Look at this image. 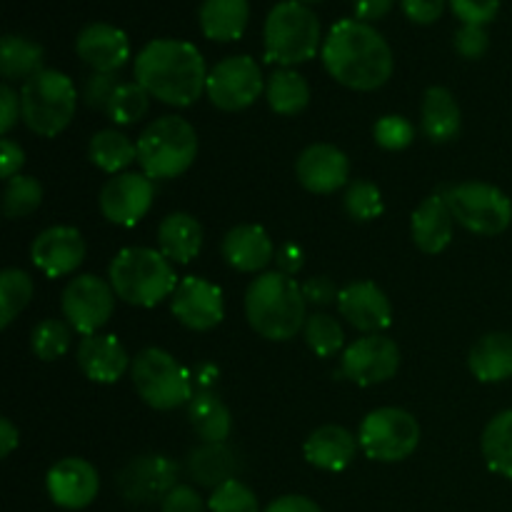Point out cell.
<instances>
[{
	"mask_svg": "<svg viewBox=\"0 0 512 512\" xmlns=\"http://www.w3.org/2000/svg\"><path fill=\"white\" fill-rule=\"evenodd\" d=\"M188 473L200 488H220L228 480H235L238 458L225 443H203L188 455Z\"/></svg>",
	"mask_w": 512,
	"mask_h": 512,
	"instance_id": "cell-30",
	"label": "cell"
},
{
	"mask_svg": "<svg viewBox=\"0 0 512 512\" xmlns=\"http://www.w3.org/2000/svg\"><path fill=\"white\" fill-rule=\"evenodd\" d=\"M320 38L323 30L315 10L300 0H283L265 18V60L280 68L308 63L318 55V50H323Z\"/></svg>",
	"mask_w": 512,
	"mask_h": 512,
	"instance_id": "cell-5",
	"label": "cell"
},
{
	"mask_svg": "<svg viewBox=\"0 0 512 512\" xmlns=\"http://www.w3.org/2000/svg\"><path fill=\"white\" fill-rule=\"evenodd\" d=\"M218 378H220V370L215 368V365L205 363L198 368V385L200 390H213L215 385H218Z\"/></svg>",
	"mask_w": 512,
	"mask_h": 512,
	"instance_id": "cell-56",
	"label": "cell"
},
{
	"mask_svg": "<svg viewBox=\"0 0 512 512\" xmlns=\"http://www.w3.org/2000/svg\"><path fill=\"white\" fill-rule=\"evenodd\" d=\"M453 213L455 223L475 235H500L512 223V200L500 188L490 183L450 185L440 193Z\"/></svg>",
	"mask_w": 512,
	"mask_h": 512,
	"instance_id": "cell-9",
	"label": "cell"
},
{
	"mask_svg": "<svg viewBox=\"0 0 512 512\" xmlns=\"http://www.w3.org/2000/svg\"><path fill=\"white\" fill-rule=\"evenodd\" d=\"M75 358H78V368L83 370L85 378L103 385L118 383L125 375V370L133 365L125 345L115 335L105 333L85 335L80 340Z\"/></svg>",
	"mask_w": 512,
	"mask_h": 512,
	"instance_id": "cell-22",
	"label": "cell"
},
{
	"mask_svg": "<svg viewBox=\"0 0 512 512\" xmlns=\"http://www.w3.org/2000/svg\"><path fill=\"white\" fill-rule=\"evenodd\" d=\"M295 175L298 183L308 193L315 195H333L348 183L350 178V160L340 148L330 143L308 145L298 155L295 163Z\"/></svg>",
	"mask_w": 512,
	"mask_h": 512,
	"instance_id": "cell-20",
	"label": "cell"
},
{
	"mask_svg": "<svg viewBox=\"0 0 512 512\" xmlns=\"http://www.w3.org/2000/svg\"><path fill=\"white\" fill-rule=\"evenodd\" d=\"M265 98H268L273 113L290 118V115H298L308 108L310 85L293 68H278L265 83Z\"/></svg>",
	"mask_w": 512,
	"mask_h": 512,
	"instance_id": "cell-33",
	"label": "cell"
},
{
	"mask_svg": "<svg viewBox=\"0 0 512 512\" xmlns=\"http://www.w3.org/2000/svg\"><path fill=\"white\" fill-rule=\"evenodd\" d=\"M115 298L118 295L110 280L85 273L65 285L60 308H63L65 323L85 338V335L100 333V328L108 325L115 313Z\"/></svg>",
	"mask_w": 512,
	"mask_h": 512,
	"instance_id": "cell-12",
	"label": "cell"
},
{
	"mask_svg": "<svg viewBox=\"0 0 512 512\" xmlns=\"http://www.w3.org/2000/svg\"><path fill=\"white\" fill-rule=\"evenodd\" d=\"M225 263L238 273H260L268 268L270 260H275V245L270 240L268 230L260 225H235L228 230L220 245Z\"/></svg>",
	"mask_w": 512,
	"mask_h": 512,
	"instance_id": "cell-23",
	"label": "cell"
},
{
	"mask_svg": "<svg viewBox=\"0 0 512 512\" xmlns=\"http://www.w3.org/2000/svg\"><path fill=\"white\" fill-rule=\"evenodd\" d=\"M210 103L225 113H238L250 108L265 93L263 70L250 55H230L210 68L205 83Z\"/></svg>",
	"mask_w": 512,
	"mask_h": 512,
	"instance_id": "cell-11",
	"label": "cell"
},
{
	"mask_svg": "<svg viewBox=\"0 0 512 512\" xmlns=\"http://www.w3.org/2000/svg\"><path fill=\"white\" fill-rule=\"evenodd\" d=\"M455 218L450 213L443 195H430L415 208L413 220H410V235H413L415 248L423 253L435 255L443 253L453 240Z\"/></svg>",
	"mask_w": 512,
	"mask_h": 512,
	"instance_id": "cell-25",
	"label": "cell"
},
{
	"mask_svg": "<svg viewBox=\"0 0 512 512\" xmlns=\"http://www.w3.org/2000/svg\"><path fill=\"white\" fill-rule=\"evenodd\" d=\"M135 83L150 98L173 108H188L205 93L208 73L205 58L193 43L175 38L150 40L135 58Z\"/></svg>",
	"mask_w": 512,
	"mask_h": 512,
	"instance_id": "cell-2",
	"label": "cell"
},
{
	"mask_svg": "<svg viewBox=\"0 0 512 512\" xmlns=\"http://www.w3.org/2000/svg\"><path fill=\"white\" fill-rule=\"evenodd\" d=\"M200 30L215 43H233L243 38L250 20L248 0H203L200 5Z\"/></svg>",
	"mask_w": 512,
	"mask_h": 512,
	"instance_id": "cell-27",
	"label": "cell"
},
{
	"mask_svg": "<svg viewBox=\"0 0 512 512\" xmlns=\"http://www.w3.org/2000/svg\"><path fill=\"white\" fill-rule=\"evenodd\" d=\"M188 420L203 443H225L233 430L228 405L213 390H198L188 403Z\"/></svg>",
	"mask_w": 512,
	"mask_h": 512,
	"instance_id": "cell-31",
	"label": "cell"
},
{
	"mask_svg": "<svg viewBox=\"0 0 512 512\" xmlns=\"http://www.w3.org/2000/svg\"><path fill=\"white\" fill-rule=\"evenodd\" d=\"M25 163V150L20 148V143L15 140L3 138L0 140V173H3L5 180L20 175V168Z\"/></svg>",
	"mask_w": 512,
	"mask_h": 512,
	"instance_id": "cell-51",
	"label": "cell"
},
{
	"mask_svg": "<svg viewBox=\"0 0 512 512\" xmlns=\"http://www.w3.org/2000/svg\"><path fill=\"white\" fill-rule=\"evenodd\" d=\"M20 118H23L20 95L8 83H3L0 85V133L8 135Z\"/></svg>",
	"mask_w": 512,
	"mask_h": 512,
	"instance_id": "cell-50",
	"label": "cell"
},
{
	"mask_svg": "<svg viewBox=\"0 0 512 512\" xmlns=\"http://www.w3.org/2000/svg\"><path fill=\"white\" fill-rule=\"evenodd\" d=\"M490 48V35L483 25H463L455 33V50L465 60H480Z\"/></svg>",
	"mask_w": 512,
	"mask_h": 512,
	"instance_id": "cell-46",
	"label": "cell"
},
{
	"mask_svg": "<svg viewBox=\"0 0 512 512\" xmlns=\"http://www.w3.org/2000/svg\"><path fill=\"white\" fill-rule=\"evenodd\" d=\"M373 138L385 150H405L415 140V125L403 115H383L373 125Z\"/></svg>",
	"mask_w": 512,
	"mask_h": 512,
	"instance_id": "cell-43",
	"label": "cell"
},
{
	"mask_svg": "<svg viewBox=\"0 0 512 512\" xmlns=\"http://www.w3.org/2000/svg\"><path fill=\"white\" fill-rule=\"evenodd\" d=\"M338 310L358 333L378 335L393 323V305L373 280H358L340 290Z\"/></svg>",
	"mask_w": 512,
	"mask_h": 512,
	"instance_id": "cell-19",
	"label": "cell"
},
{
	"mask_svg": "<svg viewBox=\"0 0 512 512\" xmlns=\"http://www.w3.org/2000/svg\"><path fill=\"white\" fill-rule=\"evenodd\" d=\"M420 423L403 408H378L360 423L358 443L370 460L400 463L410 458L420 445Z\"/></svg>",
	"mask_w": 512,
	"mask_h": 512,
	"instance_id": "cell-10",
	"label": "cell"
},
{
	"mask_svg": "<svg viewBox=\"0 0 512 512\" xmlns=\"http://www.w3.org/2000/svg\"><path fill=\"white\" fill-rule=\"evenodd\" d=\"M405 18L418 25L438 23L445 10V0H400Z\"/></svg>",
	"mask_w": 512,
	"mask_h": 512,
	"instance_id": "cell-49",
	"label": "cell"
},
{
	"mask_svg": "<svg viewBox=\"0 0 512 512\" xmlns=\"http://www.w3.org/2000/svg\"><path fill=\"white\" fill-rule=\"evenodd\" d=\"M20 445V430L15 428L13 420H0V458H8L15 448Z\"/></svg>",
	"mask_w": 512,
	"mask_h": 512,
	"instance_id": "cell-55",
	"label": "cell"
},
{
	"mask_svg": "<svg viewBox=\"0 0 512 512\" xmlns=\"http://www.w3.org/2000/svg\"><path fill=\"white\" fill-rule=\"evenodd\" d=\"M70 340H73V328L65 320L48 318L40 320L33 328V333H30V348H33L35 358H40L43 363H53V360L63 358L68 353Z\"/></svg>",
	"mask_w": 512,
	"mask_h": 512,
	"instance_id": "cell-37",
	"label": "cell"
},
{
	"mask_svg": "<svg viewBox=\"0 0 512 512\" xmlns=\"http://www.w3.org/2000/svg\"><path fill=\"white\" fill-rule=\"evenodd\" d=\"M108 280L115 295L135 308H155L165 298H173L178 273L173 263L155 248H123L113 258Z\"/></svg>",
	"mask_w": 512,
	"mask_h": 512,
	"instance_id": "cell-4",
	"label": "cell"
},
{
	"mask_svg": "<svg viewBox=\"0 0 512 512\" xmlns=\"http://www.w3.org/2000/svg\"><path fill=\"white\" fill-rule=\"evenodd\" d=\"M263 512H323V508L305 495H283L275 498Z\"/></svg>",
	"mask_w": 512,
	"mask_h": 512,
	"instance_id": "cell-53",
	"label": "cell"
},
{
	"mask_svg": "<svg viewBox=\"0 0 512 512\" xmlns=\"http://www.w3.org/2000/svg\"><path fill=\"white\" fill-rule=\"evenodd\" d=\"M33 278L20 268H8L0 275V328H10L33 298Z\"/></svg>",
	"mask_w": 512,
	"mask_h": 512,
	"instance_id": "cell-36",
	"label": "cell"
},
{
	"mask_svg": "<svg viewBox=\"0 0 512 512\" xmlns=\"http://www.w3.org/2000/svg\"><path fill=\"white\" fill-rule=\"evenodd\" d=\"M400 370V348L385 335H365L350 343L340 358V375L360 388L380 385Z\"/></svg>",
	"mask_w": 512,
	"mask_h": 512,
	"instance_id": "cell-13",
	"label": "cell"
},
{
	"mask_svg": "<svg viewBox=\"0 0 512 512\" xmlns=\"http://www.w3.org/2000/svg\"><path fill=\"white\" fill-rule=\"evenodd\" d=\"M43 45L25 35H5L0 40V73L5 80H30L43 70Z\"/></svg>",
	"mask_w": 512,
	"mask_h": 512,
	"instance_id": "cell-34",
	"label": "cell"
},
{
	"mask_svg": "<svg viewBox=\"0 0 512 512\" xmlns=\"http://www.w3.org/2000/svg\"><path fill=\"white\" fill-rule=\"evenodd\" d=\"M450 10L463 25H488L498 18L500 0H448Z\"/></svg>",
	"mask_w": 512,
	"mask_h": 512,
	"instance_id": "cell-44",
	"label": "cell"
},
{
	"mask_svg": "<svg viewBox=\"0 0 512 512\" xmlns=\"http://www.w3.org/2000/svg\"><path fill=\"white\" fill-rule=\"evenodd\" d=\"M88 158L103 173L118 175L125 173L128 165L138 163V145L120 130L105 128L90 138Z\"/></svg>",
	"mask_w": 512,
	"mask_h": 512,
	"instance_id": "cell-32",
	"label": "cell"
},
{
	"mask_svg": "<svg viewBox=\"0 0 512 512\" xmlns=\"http://www.w3.org/2000/svg\"><path fill=\"white\" fill-rule=\"evenodd\" d=\"M130 378L140 400L153 410H175L195 395L188 370L163 348L140 350L130 365Z\"/></svg>",
	"mask_w": 512,
	"mask_h": 512,
	"instance_id": "cell-8",
	"label": "cell"
},
{
	"mask_svg": "<svg viewBox=\"0 0 512 512\" xmlns=\"http://www.w3.org/2000/svg\"><path fill=\"white\" fill-rule=\"evenodd\" d=\"M480 448L488 468L512 480V410H503L485 425Z\"/></svg>",
	"mask_w": 512,
	"mask_h": 512,
	"instance_id": "cell-35",
	"label": "cell"
},
{
	"mask_svg": "<svg viewBox=\"0 0 512 512\" xmlns=\"http://www.w3.org/2000/svg\"><path fill=\"white\" fill-rule=\"evenodd\" d=\"M303 338L308 343V348L313 350L318 358H333L340 353L345 343L343 325L328 313H313L308 315L303 328Z\"/></svg>",
	"mask_w": 512,
	"mask_h": 512,
	"instance_id": "cell-38",
	"label": "cell"
},
{
	"mask_svg": "<svg viewBox=\"0 0 512 512\" xmlns=\"http://www.w3.org/2000/svg\"><path fill=\"white\" fill-rule=\"evenodd\" d=\"M210 512H260V503L253 490L238 478L215 488L208 498Z\"/></svg>",
	"mask_w": 512,
	"mask_h": 512,
	"instance_id": "cell-42",
	"label": "cell"
},
{
	"mask_svg": "<svg viewBox=\"0 0 512 512\" xmlns=\"http://www.w3.org/2000/svg\"><path fill=\"white\" fill-rule=\"evenodd\" d=\"M395 0H353L355 18L363 23H373V20L385 18L393 10Z\"/></svg>",
	"mask_w": 512,
	"mask_h": 512,
	"instance_id": "cell-54",
	"label": "cell"
},
{
	"mask_svg": "<svg viewBox=\"0 0 512 512\" xmlns=\"http://www.w3.org/2000/svg\"><path fill=\"white\" fill-rule=\"evenodd\" d=\"M300 288H303L305 303L315 305V308H325V305L330 303H338L340 290L328 275H315V278H308Z\"/></svg>",
	"mask_w": 512,
	"mask_h": 512,
	"instance_id": "cell-48",
	"label": "cell"
},
{
	"mask_svg": "<svg viewBox=\"0 0 512 512\" xmlns=\"http://www.w3.org/2000/svg\"><path fill=\"white\" fill-rule=\"evenodd\" d=\"M118 85L120 83L118 78H115V73H93L83 85V103L88 105V108L105 110Z\"/></svg>",
	"mask_w": 512,
	"mask_h": 512,
	"instance_id": "cell-45",
	"label": "cell"
},
{
	"mask_svg": "<svg viewBox=\"0 0 512 512\" xmlns=\"http://www.w3.org/2000/svg\"><path fill=\"white\" fill-rule=\"evenodd\" d=\"M150 108V95L143 85L138 83H120L115 88L113 98H110L105 115L113 120L115 125H135L138 120L145 118Z\"/></svg>",
	"mask_w": 512,
	"mask_h": 512,
	"instance_id": "cell-39",
	"label": "cell"
},
{
	"mask_svg": "<svg viewBox=\"0 0 512 512\" xmlns=\"http://www.w3.org/2000/svg\"><path fill=\"white\" fill-rule=\"evenodd\" d=\"M300 3H305V5H310V3H320V0H300Z\"/></svg>",
	"mask_w": 512,
	"mask_h": 512,
	"instance_id": "cell-57",
	"label": "cell"
},
{
	"mask_svg": "<svg viewBox=\"0 0 512 512\" xmlns=\"http://www.w3.org/2000/svg\"><path fill=\"white\" fill-rule=\"evenodd\" d=\"M208 503L200 498L193 485H175L160 503V512H205Z\"/></svg>",
	"mask_w": 512,
	"mask_h": 512,
	"instance_id": "cell-47",
	"label": "cell"
},
{
	"mask_svg": "<svg viewBox=\"0 0 512 512\" xmlns=\"http://www.w3.org/2000/svg\"><path fill=\"white\" fill-rule=\"evenodd\" d=\"M343 208L355 223H370L383 215V193L370 180H353L343 195Z\"/></svg>",
	"mask_w": 512,
	"mask_h": 512,
	"instance_id": "cell-41",
	"label": "cell"
},
{
	"mask_svg": "<svg viewBox=\"0 0 512 512\" xmlns=\"http://www.w3.org/2000/svg\"><path fill=\"white\" fill-rule=\"evenodd\" d=\"M203 248V228L190 213H170L158 225V250L170 263H190Z\"/></svg>",
	"mask_w": 512,
	"mask_h": 512,
	"instance_id": "cell-29",
	"label": "cell"
},
{
	"mask_svg": "<svg viewBox=\"0 0 512 512\" xmlns=\"http://www.w3.org/2000/svg\"><path fill=\"white\" fill-rule=\"evenodd\" d=\"M420 125H423L425 138H430L433 143H450L453 138H458L460 128H463V113L448 88L433 85L425 90L423 105H420Z\"/></svg>",
	"mask_w": 512,
	"mask_h": 512,
	"instance_id": "cell-26",
	"label": "cell"
},
{
	"mask_svg": "<svg viewBox=\"0 0 512 512\" xmlns=\"http://www.w3.org/2000/svg\"><path fill=\"white\" fill-rule=\"evenodd\" d=\"M468 368L480 383H503L512 378V335L488 333L470 348Z\"/></svg>",
	"mask_w": 512,
	"mask_h": 512,
	"instance_id": "cell-28",
	"label": "cell"
},
{
	"mask_svg": "<svg viewBox=\"0 0 512 512\" xmlns=\"http://www.w3.org/2000/svg\"><path fill=\"white\" fill-rule=\"evenodd\" d=\"M20 105H23V123L35 135L55 138L73 123L75 108H78V88L65 73L43 68L23 83Z\"/></svg>",
	"mask_w": 512,
	"mask_h": 512,
	"instance_id": "cell-7",
	"label": "cell"
},
{
	"mask_svg": "<svg viewBox=\"0 0 512 512\" xmlns=\"http://www.w3.org/2000/svg\"><path fill=\"white\" fill-rule=\"evenodd\" d=\"M305 295L290 275L263 273L245 290V318L265 340L285 343L305 328Z\"/></svg>",
	"mask_w": 512,
	"mask_h": 512,
	"instance_id": "cell-3",
	"label": "cell"
},
{
	"mask_svg": "<svg viewBox=\"0 0 512 512\" xmlns=\"http://www.w3.org/2000/svg\"><path fill=\"white\" fill-rule=\"evenodd\" d=\"M40 203H43V185L33 175H15L5 183L3 213L8 218H28L40 208Z\"/></svg>",
	"mask_w": 512,
	"mask_h": 512,
	"instance_id": "cell-40",
	"label": "cell"
},
{
	"mask_svg": "<svg viewBox=\"0 0 512 512\" xmlns=\"http://www.w3.org/2000/svg\"><path fill=\"white\" fill-rule=\"evenodd\" d=\"M320 58L330 78L360 93L383 88L395 68L388 40L358 18L340 20L330 28Z\"/></svg>",
	"mask_w": 512,
	"mask_h": 512,
	"instance_id": "cell-1",
	"label": "cell"
},
{
	"mask_svg": "<svg viewBox=\"0 0 512 512\" xmlns=\"http://www.w3.org/2000/svg\"><path fill=\"white\" fill-rule=\"evenodd\" d=\"M140 173L150 180H173L198 158V133L180 115H160L138 138Z\"/></svg>",
	"mask_w": 512,
	"mask_h": 512,
	"instance_id": "cell-6",
	"label": "cell"
},
{
	"mask_svg": "<svg viewBox=\"0 0 512 512\" xmlns=\"http://www.w3.org/2000/svg\"><path fill=\"white\" fill-rule=\"evenodd\" d=\"M45 490L58 508L85 510L98 498L100 475L85 458H63L45 475Z\"/></svg>",
	"mask_w": 512,
	"mask_h": 512,
	"instance_id": "cell-17",
	"label": "cell"
},
{
	"mask_svg": "<svg viewBox=\"0 0 512 512\" xmlns=\"http://www.w3.org/2000/svg\"><path fill=\"white\" fill-rule=\"evenodd\" d=\"M30 260L50 280L73 275L85 260L83 235L70 225H53V228L38 233V238L33 240Z\"/></svg>",
	"mask_w": 512,
	"mask_h": 512,
	"instance_id": "cell-18",
	"label": "cell"
},
{
	"mask_svg": "<svg viewBox=\"0 0 512 512\" xmlns=\"http://www.w3.org/2000/svg\"><path fill=\"white\" fill-rule=\"evenodd\" d=\"M358 435L340 425H320L308 435L303 445V455L313 468L325 473H340L348 468L358 455Z\"/></svg>",
	"mask_w": 512,
	"mask_h": 512,
	"instance_id": "cell-24",
	"label": "cell"
},
{
	"mask_svg": "<svg viewBox=\"0 0 512 512\" xmlns=\"http://www.w3.org/2000/svg\"><path fill=\"white\" fill-rule=\"evenodd\" d=\"M178 485V463L168 455H140L118 473V490L128 503H163L165 495Z\"/></svg>",
	"mask_w": 512,
	"mask_h": 512,
	"instance_id": "cell-15",
	"label": "cell"
},
{
	"mask_svg": "<svg viewBox=\"0 0 512 512\" xmlns=\"http://www.w3.org/2000/svg\"><path fill=\"white\" fill-rule=\"evenodd\" d=\"M75 53L93 73H118L130 58V40L115 25L90 23L78 33Z\"/></svg>",
	"mask_w": 512,
	"mask_h": 512,
	"instance_id": "cell-21",
	"label": "cell"
},
{
	"mask_svg": "<svg viewBox=\"0 0 512 512\" xmlns=\"http://www.w3.org/2000/svg\"><path fill=\"white\" fill-rule=\"evenodd\" d=\"M275 263H278V273L290 275V278H293V275H298L300 268L305 265L303 248H300V245H295V243L280 245V250L275 253Z\"/></svg>",
	"mask_w": 512,
	"mask_h": 512,
	"instance_id": "cell-52",
	"label": "cell"
},
{
	"mask_svg": "<svg viewBox=\"0 0 512 512\" xmlns=\"http://www.w3.org/2000/svg\"><path fill=\"white\" fill-rule=\"evenodd\" d=\"M170 310L178 318V323L188 330L208 333V330L218 328L225 318L223 290L210 280L188 275L175 288L173 298H170Z\"/></svg>",
	"mask_w": 512,
	"mask_h": 512,
	"instance_id": "cell-16",
	"label": "cell"
},
{
	"mask_svg": "<svg viewBox=\"0 0 512 512\" xmlns=\"http://www.w3.org/2000/svg\"><path fill=\"white\" fill-rule=\"evenodd\" d=\"M155 180L145 173H118L100 188L98 205L108 223L133 228L153 208Z\"/></svg>",
	"mask_w": 512,
	"mask_h": 512,
	"instance_id": "cell-14",
	"label": "cell"
}]
</instances>
